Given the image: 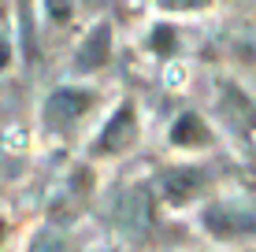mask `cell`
Masks as SVG:
<instances>
[{
    "mask_svg": "<svg viewBox=\"0 0 256 252\" xmlns=\"http://www.w3.org/2000/svg\"><path fill=\"white\" fill-rule=\"evenodd\" d=\"M204 227L216 238H245L256 234V208L252 204H216L204 212Z\"/></svg>",
    "mask_w": 256,
    "mask_h": 252,
    "instance_id": "cell-1",
    "label": "cell"
},
{
    "mask_svg": "<svg viewBox=\"0 0 256 252\" xmlns=\"http://www.w3.org/2000/svg\"><path fill=\"white\" fill-rule=\"evenodd\" d=\"M130 141H134V104H122V108L116 111V119L104 126L100 141H96V152L100 156L119 152V149H126Z\"/></svg>",
    "mask_w": 256,
    "mask_h": 252,
    "instance_id": "cell-2",
    "label": "cell"
},
{
    "mask_svg": "<svg viewBox=\"0 0 256 252\" xmlns=\"http://www.w3.org/2000/svg\"><path fill=\"white\" fill-rule=\"evenodd\" d=\"M200 189H204V175L197 167H174L164 175V193L171 204H190Z\"/></svg>",
    "mask_w": 256,
    "mask_h": 252,
    "instance_id": "cell-3",
    "label": "cell"
},
{
    "mask_svg": "<svg viewBox=\"0 0 256 252\" xmlns=\"http://www.w3.org/2000/svg\"><path fill=\"white\" fill-rule=\"evenodd\" d=\"M108 52H112V26L100 22L90 37L82 41V48H78V71H96V67L108 63Z\"/></svg>",
    "mask_w": 256,
    "mask_h": 252,
    "instance_id": "cell-4",
    "label": "cell"
},
{
    "mask_svg": "<svg viewBox=\"0 0 256 252\" xmlns=\"http://www.w3.org/2000/svg\"><path fill=\"white\" fill-rule=\"evenodd\" d=\"M86 108H93V93L56 89V93L48 97V119H52V123H74Z\"/></svg>",
    "mask_w": 256,
    "mask_h": 252,
    "instance_id": "cell-5",
    "label": "cell"
},
{
    "mask_svg": "<svg viewBox=\"0 0 256 252\" xmlns=\"http://www.w3.org/2000/svg\"><path fill=\"white\" fill-rule=\"evenodd\" d=\"M171 141H174V145H182V149H193V145H208V126L200 123L193 111H186V115L174 123V130H171Z\"/></svg>",
    "mask_w": 256,
    "mask_h": 252,
    "instance_id": "cell-6",
    "label": "cell"
},
{
    "mask_svg": "<svg viewBox=\"0 0 256 252\" xmlns=\"http://www.w3.org/2000/svg\"><path fill=\"white\" fill-rule=\"evenodd\" d=\"M152 48L160 52V56H171L174 52V30L171 26H160V30L152 33Z\"/></svg>",
    "mask_w": 256,
    "mask_h": 252,
    "instance_id": "cell-7",
    "label": "cell"
},
{
    "mask_svg": "<svg viewBox=\"0 0 256 252\" xmlns=\"http://www.w3.org/2000/svg\"><path fill=\"white\" fill-rule=\"evenodd\" d=\"M48 15L56 22H67L70 19V0H48Z\"/></svg>",
    "mask_w": 256,
    "mask_h": 252,
    "instance_id": "cell-8",
    "label": "cell"
},
{
    "mask_svg": "<svg viewBox=\"0 0 256 252\" xmlns=\"http://www.w3.org/2000/svg\"><path fill=\"white\" fill-rule=\"evenodd\" d=\"M197 4H208V0H164V7H197Z\"/></svg>",
    "mask_w": 256,
    "mask_h": 252,
    "instance_id": "cell-9",
    "label": "cell"
}]
</instances>
